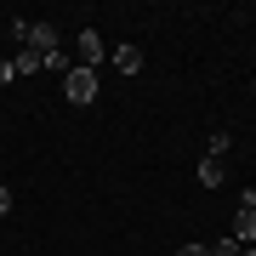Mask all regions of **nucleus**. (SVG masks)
<instances>
[{
    "label": "nucleus",
    "mask_w": 256,
    "mask_h": 256,
    "mask_svg": "<svg viewBox=\"0 0 256 256\" xmlns=\"http://www.w3.org/2000/svg\"><path fill=\"white\" fill-rule=\"evenodd\" d=\"M97 92H102V86H97V68L74 63V68L63 74V97L74 102V108H92V102H97Z\"/></svg>",
    "instance_id": "obj_1"
},
{
    "label": "nucleus",
    "mask_w": 256,
    "mask_h": 256,
    "mask_svg": "<svg viewBox=\"0 0 256 256\" xmlns=\"http://www.w3.org/2000/svg\"><path fill=\"white\" fill-rule=\"evenodd\" d=\"M12 34H18L28 52H40V57L57 52V28H52V23H28V18H18V23H12Z\"/></svg>",
    "instance_id": "obj_2"
},
{
    "label": "nucleus",
    "mask_w": 256,
    "mask_h": 256,
    "mask_svg": "<svg viewBox=\"0 0 256 256\" xmlns=\"http://www.w3.org/2000/svg\"><path fill=\"white\" fill-rule=\"evenodd\" d=\"M234 239H239V245H250V239H256V188H245V194H239V216H234Z\"/></svg>",
    "instance_id": "obj_3"
},
{
    "label": "nucleus",
    "mask_w": 256,
    "mask_h": 256,
    "mask_svg": "<svg viewBox=\"0 0 256 256\" xmlns=\"http://www.w3.org/2000/svg\"><path fill=\"white\" fill-rule=\"evenodd\" d=\"M222 176H228L222 171V154H205L200 160V188H222Z\"/></svg>",
    "instance_id": "obj_4"
},
{
    "label": "nucleus",
    "mask_w": 256,
    "mask_h": 256,
    "mask_svg": "<svg viewBox=\"0 0 256 256\" xmlns=\"http://www.w3.org/2000/svg\"><path fill=\"white\" fill-rule=\"evenodd\" d=\"M80 57H86V68L102 63V40H97V28H86V34H80Z\"/></svg>",
    "instance_id": "obj_5"
},
{
    "label": "nucleus",
    "mask_w": 256,
    "mask_h": 256,
    "mask_svg": "<svg viewBox=\"0 0 256 256\" xmlns=\"http://www.w3.org/2000/svg\"><path fill=\"white\" fill-rule=\"evenodd\" d=\"M114 68H120V74H137V68H142V52H137V46H120V52H114Z\"/></svg>",
    "instance_id": "obj_6"
},
{
    "label": "nucleus",
    "mask_w": 256,
    "mask_h": 256,
    "mask_svg": "<svg viewBox=\"0 0 256 256\" xmlns=\"http://www.w3.org/2000/svg\"><path fill=\"white\" fill-rule=\"evenodd\" d=\"M12 68H18V74H40V68H46V57H40V52H18V57H12Z\"/></svg>",
    "instance_id": "obj_7"
},
{
    "label": "nucleus",
    "mask_w": 256,
    "mask_h": 256,
    "mask_svg": "<svg viewBox=\"0 0 256 256\" xmlns=\"http://www.w3.org/2000/svg\"><path fill=\"white\" fill-rule=\"evenodd\" d=\"M68 68H74V63H68L63 52H52V57H46V74H68Z\"/></svg>",
    "instance_id": "obj_8"
},
{
    "label": "nucleus",
    "mask_w": 256,
    "mask_h": 256,
    "mask_svg": "<svg viewBox=\"0 0 256 256\" xmlns=\"http://www.w3.org/2000/svg\"><path fill=\"white\" fill-rule=\"evenodd\" d=\"M210 256H239V239H216V245H210Z\"/></svg>",
    "instance_id": "obj_9"
},
{
    "label": "nucleus",
    "mask_w": 256,
    "mask_h": 256,
    "mask_svg": "<svg viewBox=\"0 0 256 256\" xmlns=\"http://www.w3.org/2000/svg\"><path fill=\"white\" fill-rule=\"evenodd\" d=\"M176 256H210V245H182Z\"/></svg>",
    "instance_id": "obj_10"
},
{
    "label": "nucleus",
    "mask_w": 256,
    "mask_h": 256,
    "mask_svg": "<svg viewBox=\"0 0 256 256\" xmlns=\"http://www.w3.org/2000/svg\"><path fill=\"white\" fill-rule=\"evenodd\" d=\"M12 80H18V68H12V63H0V86H12Z\"/></svg>",
    "instance_id": "obj_11"
},
{
    "label": "nucleus",
    "mask_w": 256,
    "mask_h": 256,
    "mask_svg": "<svg viewBox=\"0 0 256 256\" xmlns=\"http://www.w3.org/2000/svg\"><path fill=\"white\" fill-rule=\"evenodd\" d=\"M6 210H12V194H6V182H0V216H6Z\"/></svg>",
    "instance_id": "obj_12"
},
{
    "label": "nucleus",
    "mask_w": 256,
    "mask_h": 256,
    "mask_svg": "<svg viewBox=\"0 0 256 256\" xmlns=\"http://www.w3.org/2000/svg\"><path fill=\"white\" fill-rule=\"evenodd\" d=\"M239 256H256V245H239Z\"/></svg>",
    "instance_id": "obj_13"
}]
</instances>
